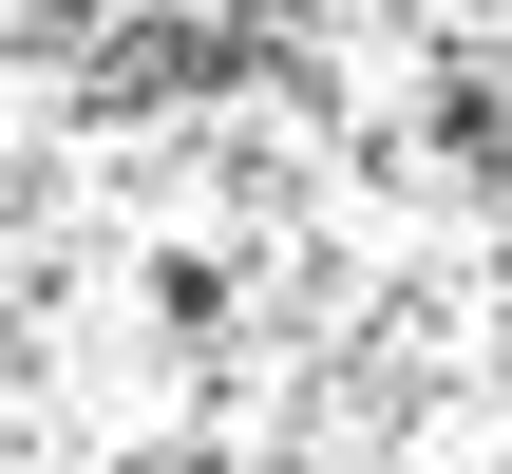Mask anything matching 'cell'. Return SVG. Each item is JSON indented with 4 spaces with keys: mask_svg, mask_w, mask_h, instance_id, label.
<instances>
[{
    "mask_svg": "<svg viewBox=\"0 0 512 474\" xmlns=\"http://www.w3.org/2000/svg\"><path fill=\"white\" fill-rule=\"evenodd\" d=\"M0 474H512V0H0Z\"/></svg>",
    "mask_w": 512,
    "mask_h": 474,
    "instance_id": "1",
    "label": "cell"
}]
</instances>
